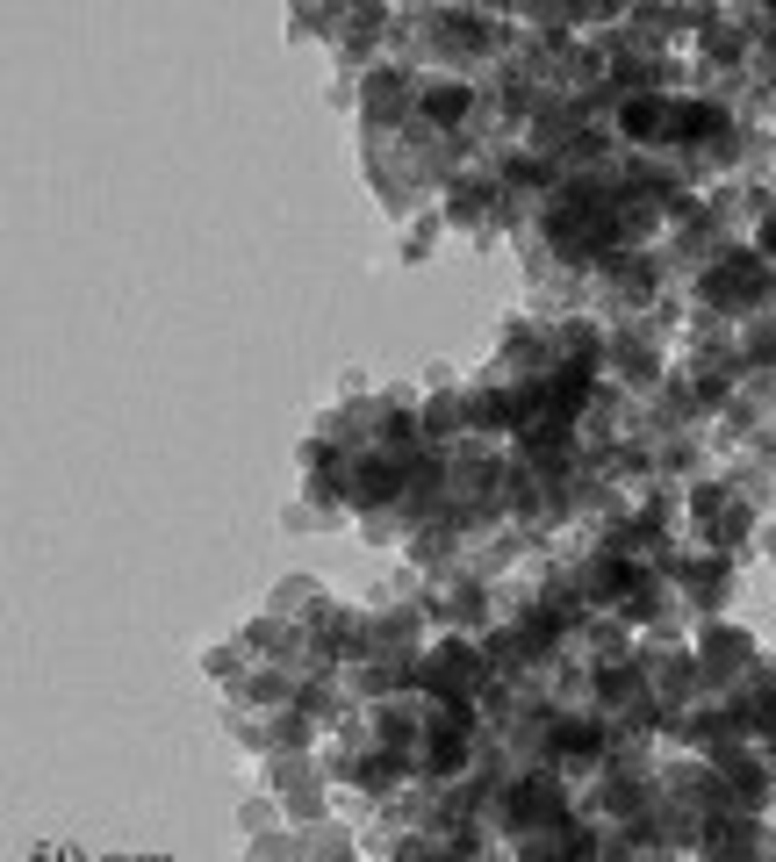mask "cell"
I'll return each mask as SVG.
<instances>
[{
  "label": "cell",
  "instance_id": "obj_2",
  "mask_svg": "<svg viewBox=\"0 0 776 862\" xmlns=\"http://www.w3.org/2000/svg\"><path fill=\"white\" fill-rule=\"evenodd\" d=\"M762 245H770V252H776V223H770V230H762Z\"/></svg>",
  "mask_w": 776,
  "mask_h": 862
},
{
  "label": "cell",
  "instance_id": "obj_1",
  "mask_svg": "<svg viewBox=\"0 0 776 862\" xmlns=\"http://www.w3.org/2000/svg\"><path fill=\"white\" fill-rule=\"evenodd\" d=\"M461 108H468L461 87H439V94H432V115H461Z\"/></svg>",
  "mask_w": 776,
  "mask_h": 862
}]
</instances>
